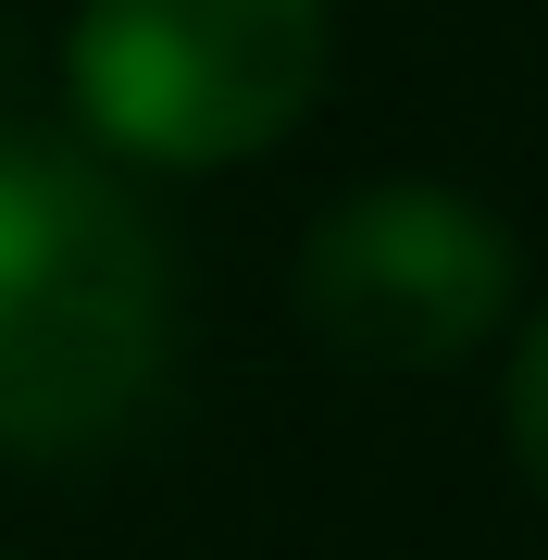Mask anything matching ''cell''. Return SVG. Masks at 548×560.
Here are the masks:
<instances>
[{
  "instance_id": "6da1fadb",
  "label": "cell",
  "mask_w": 548,
  "mask_h": 560,
  "mask_svg": "<svg viewBox=\"0 0 548 560\" xmlns=\"http://www.w3.org/2000/svg\"><path fill=\"white\" fill-rule=\"evenodd\" d=\"M175 361V249L113 162L0 138V460H75Z\"/></svg>"
},
{
  "instance_id": "7a4b0ae2",
  "label": "cell",
  "mask_w": 548,
  "mask_h": 560,
  "mask_svg": "<svg viewBox=\"0 0 548 560\" xmlns=\"http://www.w3.org/2000/svg\"><path fill=\"white\" fill-rule=\"evenodd\" d=\"M325 62H337L325 0H75L62 25L75 125L150 175L263 162L325 101Z\"/></svg>"
},
{
  "instance_id": "3957f363",
  "label": "cell",
  "mask_w": 548,
  "mask_h": 560,
  "mask_svg": "<svg viewBox=\"0 0 548 560\" xmlns=\"http://www.w3.org/2000/svg\"><path fill=\"white\" fill-rule=\"evenodd\" d=\"M511 300H524L511 224L436 175L349 187L300 237V324L337 361H374V374H436V361L487 349Z\"/></svg>"
},
{
  "instance_id": "277c9868",
  "label": "cell",
  "mask_w": 548,
  "mask_h": 560,
  "mask_svg": "<svg viewBox=\"0 0 548 560\" xmlns=\"http://www.w3.org/2000/svg\"><path fill=\"white\" fill-rule=\"evenodd\" d=\"M499 423H511V460H524V486L548 499V300L524 312V337H511V399H499Z\"/></svg>"
}]
</instances>
